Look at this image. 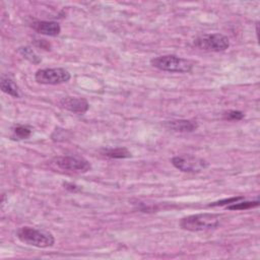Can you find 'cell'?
I'll use <instances>...</instances> for the list:
<instances>
[{"label":"cell","instance_id":"6da1fadb","mask_svg":"<svg viewBox=\"0 0 260 260\" xmlns=\"http://www.w3.org/2000/svg\"><path fill=\"white\" fill-rule=\"evenodd\" d=\"M219 215L215 213H198L183 217L180 226L189 232H202L216 228L219 224Z\"/></svg>","mask_w":260,"mask_h":260},{"label":"cell","instance_id":"7a4b0ae2","mask_svg":"<svg viewBox=\"0 0 260 260\" xmlns=\"http://www.w3.org/2000/svg\"><path fill=\"white\" fill-rule=\"evenodd\" d=\"M150 64L159 70L177 73L190 72L194 66V63L191 60L176 55H164L152 58Z\"/></svg>","mask_w":260,"mask_h":260},{"label":"cell","instance_id":"3957f363","mask_svg":"<svg viewBox=\"0 0 260 260\" xmlns=\"http://www.w3.org/2000/svg\"><path fill=\"white\" fill-rule=\"evenodd\" d=\"M16 236L20 242L38 248L52 247L55 243V239L51 233L29 226H22L17 230Z\"/></svg>","mask_w":260,"mask_h":260},{"label":"cell","instance_id":"277c9868","mask_svg":"<svg viewBox=\"0 0 260 260\" xmlns=\"http://www.w3.org/2000/svg\"><path fill=\"white\" fill-rule=\"evenodd\" d=\"M193 44L200 50L221 52L230 47V40L228 37L221 34H205L197 37Z\"/></svg>","mask_w":260,"mask_h":260},{"label":"cell","instance_id":"5b68a950","mask_svg":"<svg viewBox=\"0 0 260 260\" xmlns=\"http://www.w3.org/2000/svg\"><path fill=\"white\" fill-rule=\"evenodd\" d=\"M173 166L184 173H199L209 167V162L192 154L177 155L172 158Z\"/></svg>","mask_w":260,"mask_h":260},{"label":"cell","instance_id":"8992f818","mask_svg":"<svg viewBox=\"0 0 260 260\" xmlns=\"http://www.w3.org/2000/svg\"><path fill=\"white\" fill-rule=\"evenodd\" d=\"M71 75L64 68H45L40 69L35 74V79L41 84H60L67 82Z\"/></svg>","mask_w":260,"mask_h":260},{"label":"cell","instance_id":"52a82bcc","mask_svg":"<svg viewBox=\"0 0 260 260\" xmlns=\"http://www.w3.org/2000/svg\"><path fill=\"white\" fill-rule=\"evenodd\" d=\"M53 164L64 171L68 172H82L85 173L90 170L91 166L88 160L83 157L79 156H70V155H63V156H56L53 159Z\"/></svg>","mask_w":260,"mask_h":260},{"label":"cell","instance_id":"ba28073f","mask_svg":"<svg viewBox=\"0 0 260 260\" xmlns=\"http://www.w3.org/2000/svg\"><path fill=\"white\" fill-rule=\"evenodd\" d=\"M61 108L78 115H82L87 112L89 105L88 102L83 98H73V96H66L62 98L59 102Z\"/></svg>","mask_w":260,"mask_h":260},{"label":"cell","instance_id":"9c48e42d","mask_svg":"<svg viewBox=\"0 0 260 260\" xmlns=\"http://www.w3.org/2000/svg\"><path fill=\"white\" fill-rule=\"evenodd\" d=\"M31 27L45 36L56 37L61 31V26L56 21H47V20H37L31 23Z\"/></svg>","mask_w":260,"mask_h":260},{"label":"cell","instance_id":"30bf717a","mask_svg":"<svg viewBox=\"0 0 260 260\" xmlns=\"http://www.w3.org/2000/svg\"><path fill=\"white\" fill-rule=\"evenodd\" d=\"M165 126L176 132H193L198 128V123L194 120H172L165 123Z\"/></svg>","mask_w":260,"mask_h":260},{"label":"cell","instance_id":"8fae6325","mask_svg":"<svg viewBox=\"0 0 260 260\" xmlns=\"http://www.w3.org/2000/svg\"><path fill=\"white\" fill-rule=\"evenodd\" d=\"M0 85H1V89L3 92L13 96V98H19L20 93H19V88L18 86L16 85V83L10 79L8 76H2L1 77V82H0Z\"/></svg>","mask_w":260,"mask_h":260},{"label":"cell","instance_id":"7c38bea8","mask_svg":"<svg viewBox=\"0 0 260 260\" xmlns=\"http://www.w3.org/2000/svg\"><path fill=\"white\" fill-rule=\"evenodd\" d=\"M102 153L111 158H126L131 156V152L125 147H116V148H106L102 150Z\"/></svg>","mask_w":260,"mask_h":260},{"label":"cell","instance_id":"4fadbf2b","mask_svg":"<svg viewBox=\"0 0 260 260\" xmlns=\"http://www.w3.org/2000/svg\"><path fill=\"white\" fill-rule=\"evenodd\" d=\"M259 205V200H252V201H246L245 199L240 200L238 202L232 203L230 205H226V209L230 210H245V209H250L253 207H257Z\"/></svg>","mask_w":260,"mask_h":260},{"label":"cell","instance_id":"5bb4252c","mask_svg":"<svg viewBox=\"0 0 260 260\" xmlns=\"http://www.w3.org/2000/svg\"><path fill=\"white\" fill-rule=\"evenodd\" d=\"M18 53L27 61L34 64L41 63V58L36 54V52L30 47H20L18 48Z\"/></svg>","mask_w":260,"mask_h":260},{"label":"cell","instance_id":"9a60e30c","mask_svg":"<svg viewBox=\"0 0 260 260\" xmlns=\"http://www.w3.org/2000/svg\"><path fill=\"white\" fill-rule=\"evenodd\" d=\"M30 133H31L30 129L22 125H17L13 128V137L17 139H25L29 137Z\"/></svg>","mask_w":260,"mask_h":260},{"label":"cell","instance_id":"2e32d148","mask_svg":"<svg viewBox=\"0 0 260 260\" xmlns=\"http://www.w3.org/2000/svg\"><path fill=\"white\" fill-rule=\"evenodd\" d=\"M244 117H245V115L243 112L235 111V110L229 111L223 114V119L230 120V121H239V120H242Z\"/></svg>","mask_w":260,"mask_h":260},{"label":"cell","instance_id":"e0dca14e","mask_svg":"<svg viewBox=\"0 0 260 260\" xmlns=\"http://www.w3.org/2000/svg\"><path fill=\"white\" fill-rule=\"evenodd\" d=\"M245 199L244 196H235V197H232V198H228V199H223V200H220V201H217V202H213L211 204H209L208 206H221V205H230L232 203H235V202H238L240 200H243Z\"/></svg>","mask_w":260,"mask_h":260},{"label":"cell","instance_id":"ac0fdd59","mask_svg":"<svg viewBox=\"0 0 260 260\" xmlns=\"http://www.w3.org/2000/svg\"><path fill=\"white\" fill-rule=\"evenodd\" d=\"M36 45H37L38 47H41V48L45 49V50H50V48H51L50 43L46 42L45 40H38V41L36 42Z\"/></svg>","mask_w":260,"mask_h":260}]
</instances>
